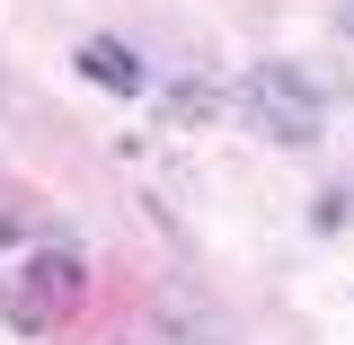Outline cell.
I'll use <instances>...</instances> for the list:
<instances>
[{
  "label": "cell",
  "instance_id": "obj_1",
  "mask_svg": "<svg viewBox=\"0 0 354 345\" xmlns=\"http://www.w3.org/2000/svg\"><path fill=\"white\" fill-rule=\"evenodd\" d=\"M239 97H248L257 133H266V142H283V151H310V142H319V124H328L319 80H310V71H292V62H257V71L239 80Z\"/></svg>",
  "mask_w": 354,
  "mask_h": 345
},
{
  "label": "cell",
  "instance_id": "obj_2",
  "mask_svg": "<svg viewBox=\"0 0 354 345\" xmlns=\"http://www.w3.org/2000/svg\"><path fill=\"white\" fill-rule=\"evenodd\" d=\"M151 345H230V319L213 310V292L169 283V292L151 301Z\"/></svg>",
  "mask_w": 354,
  "mask_h": 345
},
{
  "label": "cell",
  "instance_id": "obj_3",
  "mask_svg": "<svg viewBox=\"0 0 354 345\" xmlns=\"http://www.w3.org/2000/svg\"><path fill=\"white\" fill-rule=\"evenodd\" d=\"M80 71H88L97 88H115V97H142V62H133L115 36H88V44H80Z\"/></svg>",
  "mask_w": 354,
  "mask_h": 345
},
{
  "label": "cell",
  "instance_id": "obj_4",
  "mask_svg": "<svg viewBox=\"0 0 354 345\" xmlns=\"http://www.w3.org/2000/svg\"><path fill=\"white\" fill-rule=\"evenodd\" d=\"M169 115H177V124H204V115H221V88H204V80L169 88Z\"/></svg>",
  "mask_w": 354,
  "mask_h": 345
},
{
  "label": "cell",
  "instance_id": "obj_5",
  "mask_svg": "<svg viewBox=\"0 0 354 345\" xmlns=\"http://www.w3.org/2000/svg\"><path fill=\"white\" fill-rule=\"evenodd\" d=\"M27 292H80V265H71V257H36Z\"/></svg>",
  "mask_w": 354,
  "mask_h": 345
},
{
  "label": "cell",
  "instance_id": "obj_6",
  "mask_svg": "<svg viewBox=\"0 0 354 345\" xmlns=\"http://www.w3.org/2000/svg\"><path fill=\"white\" fill-rule=\"evenodd\" d=\"M346 36H354V0H346Z\"/></svg>",
  "mask_w": 354,
  "mask_h": 345
}]
</instances>
